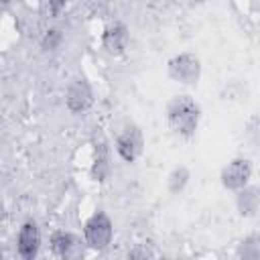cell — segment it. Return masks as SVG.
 Segmentation results:
<instances>
[{"label":"cell","mask_w":260,"mask_h":260,"mask_svg":"<svg viewBox=\"0 0 260 260\" xmlns=\"http://www.w3.org/2000/svg\"><path fill=\"white\" fill-rule=\"evenodd\" d=\"M199 104L191 95H175L167 106V122L181 138H191L199 126Z\"/></svg>","instance_id":"6da1fadb"},{"label":"cell","mask_w":260,"mask_h":260,"mask_svg":"<svg viewBox=\"0 0 260 260\" xmlns=\"http://www.w3.org/2000/svg\"><path fill=\"white\" fill-rule=\"evenodd\" d=\"M167 71L173 81H179L183 85H197L201 77V59L191 51L179 53L169 59Z\"/></svg>","instance_id":"7a4b0ae2"},{"label":"cell","mask_w":260,"mask_h":260,"mask_svg":"<svg viewBox=\"0 0 260 260\" xmlns=\"http://www.w3.org/2000/svg\"><path fill=\"white\" fill-rule=\"evenodd\" d=\"M114 236V223L106 211H95L83 225V242L91 250H106Z\"/></svg>","instance_id":"3957f363"},{"label":"cell","mask_w":260,"mask_h":260,"mask_svg":"<svg viewBox=\"0 0 260 260\" xmlns=\"http://www.w3.org/2000/svg\"><path fill=\"white\" fill-rule=\"evenodd\" d=\"M144 148V136L142 130L134 122H126L124 128L116 136V150L126 162H134Z\"/></svg>","instance_id":"277c9868"},{"label":"cell","mask_w":260,"mask_h":260,"mask_svg":"<svg viewBox=\"0 0 260 260\" xmlns=\"http://www.w3.org/2000/svg\"><path fill=\"white\" fill-rule=\"evenodd\" d=\"M65 104L73 114H83L93 104V89L83 77H75L65 91Z\"/></svg>","instance_id":"5b68a950"},{"label":"cell","mask_w":260,"mask_h":260,"mask_svg":"<svg viewBox=\"0 0 260 260\" xmlns=\"http://www.w3.org/2000/svg\"><path fill=\"white\" fill-rule=\"evenodd\" d=\"M250 177H252V165L248 158H234L221 169V175H219L221 185L232 191H240L248 187Z\"/></svg>","instance_id":"8992f818"},{"label":"cell","mask_w":260,"mask_h":260,"mask_svg":"<svg viewBox=\"0 0 260 260\" xmlns=\"http://www.w3.org/2000/svg\"><path fill=\"white\" fill-rule=\"evenodd\" d=\"M51 250L61 260H81L83 258V242L71 232H55L51 236Z\"/></svg>","instance_id":"52a82bcc"},{"label":"cell","mask_w":260,"mask_h":260,"mask_svg":"<svg viewBox=\"0 0 260 260\" xmlns=\"http://www.w3.org/2000/svg\"><path fill=\"white\" fill-rule=\"evenodd\" d=\"M16 248L22 260H35L41 248V230L35 221H24L18 230Z\"/></svg>","instance_id":"ba28073f"},{"label":"cell","mask_w":260,"mask_h":260,"mask_svg":"<svg viewBox=\"0 0 260 260\" xmlns=\"http://www.w3.org/2000/svg\"><path fill=\"white\" fill-rule=\"evenodd\" d=\"M128 41H130V32H128V26L122 20H114L104 28L102 45L110 55H116V57L122 55L128 47Z\"/></svg>","instance_id":"9c48e42d"},{"label":"cell","mask_w":260,"mask_h":260,"mask_svg":"<svg viewBox=\"0 0 260 260\" xmlns=\"http://www.w3.org/2000/svg\"><path fill=\"white\" fill-rule=\"evenodd\" d=\"M112 165H110V152L108 146L102 142L100 146H95V158H93V167H91V177L95 181H106L110 177Z\"/></svg>","instance_id":"30bf717a"},{"label":"cell","mask_w":260,"mask_h":260,"mask_svg":"<svg viewBox=\"0 0 260 260\" xmlns=\"http://www.w3.org/2000/svg\"><path fill=\"white\" fill-rule=\"evenodd\" d=\"M238 209L242 215H254L256 209H258V201H260V195H258V187H244L238 191Z\"/></svg>","instance_id":"8fae6325"},{"label":"cell","mask_w":260,"mask_h":260,"mask_svg":"<svg viewBox=\"0 0 260 260\" xmlns=\"http://www.w3.org/2000/svg\"><path fill=\"white\" fill-rule=\"evenodd\" d=\"M240 260H260V244L258 236H248L240 246Z\"/></svg>","instance_id":"7c38bea8"},{"label":"cell","mask_w":260,"mask_h":260,"mask_svg":"<svg viewBox=\"0 0 260 260\" xmlns=\"http://www.w3.org/2000/svg\"><path fill=\"white\" fill-rule=\"evenodd\" d=\"M187 181H189V169H187V167L181 165V167L173 169V173L169 175V191H171V193L183 191L185 185H187Z\"/></svg>","instance_id":"4fadbf2b"},{"label":"cell","mask_w":260,"mask_h":260,"mask_svg":"<svg viewBox=\"0 0 260 260\" xmlns=\"http://www.w3.org/2000/svg\"><path fill=\"white\" fill-rule=\"evenodd\" d=\"M128 260H156V258H154V252L148 244H136L128 252Z\"/></svg>","instance_id":"5bb4252c"},{"label":"cell","mask_w":260,"mask_h":260,"mask_svg":"<svg viewBox=\"0 0 260 260\" xmlns=\"http://www.w3.org/2000/svg\"><path fill=\"white\" fill-rule=\"evenodd\" d=\"M59 41H61L59 30H47V35H45V39H43V49H45V51H53V49H57Z\"/></svg>","instance_id":"9a60e30c"},{"label":"cell","mask_w":260,"mask_h":260,"mask_svg":"<svg viewBox=\"0 0 260 260\" xmlns=\"http://www.w3.org/2000/svg\"><path fill=\"white\" fill-rule=\"evenodd\" d=\"M156 260H171V258H167V256H160V258H156Z\"/></svg>","instance_id":"2e32d148"},{"label":"cell","mask_w":260,"mask_h":260,"mask_svg":"<svg viewBox=\"0 0 260 260\" xmlns=\"http://www.w3.org/2000/svg\"><path fill=\"white\" fill-rule=\"evenodd\" d=\"M0 260H4V256H2V252H0Z\"/></svg>","instance_id":"e0dca14e"}]
</instances>
